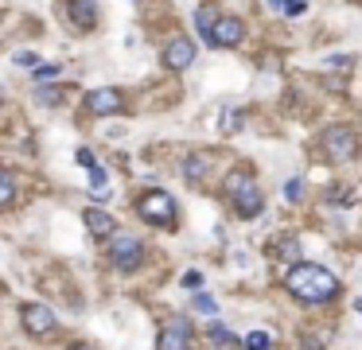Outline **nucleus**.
Returning a JSON list of instances; mask_svg holds the SVG:
<instances>
[{"label":"nucleus","mask_w":362,"mask_h":350,"mask_svg":"<svg viewBox=\"0 0 362 350\" xmlns=\"http://www.w3.org/2000/svg\"><path fill=\"white\" fill-rule=\"evenodd\" d=\"M284 288L293 292L300 303H327L339 296L335 272H327L323 265H312V261H296L293 269L284 272Z\"/></svg>","instance_id":"nucleus-1"},{"label":"nucleus","mask_w":362,"mask_h":350,"mask_svg":"<svg viewBox=\"0 0 362 350\" xmlns=\"http://www.w3.org/2000/svg\"><path fill=\"white\" fill-rule=\"evenodd\" d=\"M222 191H226V199L234 203L238 218H257V214L265 210V194H261V187L254 183V172H249V167H234V172L226 175Z\"/></svg>","instance_id":"nucleus-2"},{"label":"nucleus","mask_w":362,"mask_h":350,"mask_svg":"<svg viewBox=\"0 0 362 350\" xmlns=\"http://www.w3.org/2000/svg\"><path fill=\"white\" fill-rule=\"evenodd\" d=\"M137 214L156 230H172L176 226V199L167 191H148L137 199Z\"/></svg>","instance_id":"nucleus-3"},{"label":"nucleus","mask_w":362,"mask_h":350,"mask_svg":"<svg viewBox=\"0 0 362 350\" xmlns=\"http://www.w3.org/2000/svg\"><path fill=\"white\" fill-rule=\"evenodd\" d=\"M320 148L331 164H351V160H359V136H354V128H347V125L327 128V133L320 136Z\"/></svg>","instance_id":"nucleus-4"},{"label":"nucleus","mask_w":362,"mask_h":350,"mask_svg":"<svg viewBox=\"0 0 362 350\" xmlns=\"http://www.w3.org/2000/svg\"><path fill=\"white\" fill-rule=\"evenodd\" d=\"M109 265L117 272H137L145 265V245L133 233H113L109 238Z\"/></svg>","instance_id":"nucleus-5"},{"label":"nucleus","mask_w":362,"mask_h":350,"mask_svg":"<svg viewBox=\"0 0 362 350\" xmlns=\"http://www.w3.org/2000/svg\"><path fill=\"white\" fill-rule=\"evenodd\" d=\"M20 323H24L28 335H35V339H51L55 327H59V319H55V311H51L47 303H24Z\"/></svg>","instance_id":"nucleus-6"},{"label":"nucleus","mask_w":362,"mask_h":350,"mask_svg":"<svg viewBox=\"0 0 362 350\" xmlns=\"http://www.w3.org/2000/svg\"><path fill=\"white\" fill-rule=\"evenodd\" d=\"M86 113L90 117H117L125 113V94L113 86H98L86 94Z\"/></svg>","instance_id":"nucleus-7"},{"label":"nucleus","mask_w":362,"mask_h":350,"mask_svg":"<svg viewBox=\"0 0 362 350\" xmlns=\"http://www.w3.org/2000/svg\"><path fill=\"white\" fill-rule=\"evenodd\" d=\"M156 350H191V323L167 319L156 335Z\"/></svg>","instance_id":"nucleus-8"},{"label":"nucleus","mask_w":362,"mask_h":350,"mask_svg":"<svg viewBox=\"0 0 362 350\" xmlns=\"http://www.w3.org/2000/svg\"><path fill=\"white\" fill-rule=\"evenodd\" d=\"M242 39H245V24H242V19H238V16H218L206 47H238Z\"/></svg>","instance_id":"nucleus-9"},{"label":"nucleus","mask_w":362,"mask_h":350,"mask_svg":"<svg viewBox=\"0 0 362 350\" xmlns=\"http://www.w3.org/2000/svg\"><path fill=\"white\" fill-rule=\"evenodd\" d=\"M195 62V43L187 35H176V39H167V47H164V67L167 70H187Z\"/></svg>","instance_id":"nucleus-10"},{"label":"nucleus","mask_w":362,"mask_h":350,"mask_svg":"<svg viewBox=\"0 0 362 350\" xmlns=\"http://www.w3.org/2000/svg\"><path fill=\"white\" fill-rule=\"evenodd\" d=\"M67 16L79 31L98 28V4H94V0H67Z\"/></svg>","instance_id":"nucleus-11"},{"label":"nucleus","mask_w":362,"mask_h":350,"mask_svg":"<svg viewBox=\"0 0 362 350\" xmlns=\"http://www.w3.org/2000/svg\"><path fill=\"white\" fill-rule=\"evenodd\" d=\"M86 230L94 233V238H113L117 233V222H113V214H106V210H86Z\"/></svg>","instance_id":"nucleus-12"},{"label":"nucleus","mask_w":362,"mask_h":350,"mask_svg":"<svg viewBox=\"0 0 362 350\" xmlns=\"http://www.w3.org/2000/svg\"><path fill=\"white\" fill-rule=\"evenodd\" d=\"M183 175L191 179V183H203L206 175H211V156H206V152H191L183 160Z\"/></svg>","instance_id":"nucleus-13"},{"label":"nucleus","mask_w":362,"mask_h":350,"mask_svg":"<svg viewBox=\"0 0 362 350\" xmlns=\"http://www.w3.org/2000/svg\"><path fill=\"white\" fill-rule=\"evenodd\" d=\"M218 16H222V12H218L215 4H199V8H195V31L203 35V43H211V31H215Z\"/></svg>","instance_id":"nucleus-14"},{"label":"nucleus","mask_w":362,"mask_h":350,"mask_svg":"<svg viewBox=\"0 0 362 350\" xmlns=\"http://www.w3.org/2000/svg\"><path fill=\"white\" fill-rule=\"evenodd\" d=\"M242 347L245 350H269L273 347V335H269V331H249V335L242 339Z\"/></svg>","instance_id":"nucleus-15"},{"label":"nucleus","mask_w":362,"mask_h":350,"mask_svg":"<svg viewBox=\"0 0 362 350\" xmlns=\"http://www.w3.org/2000/svg\"><path fill=\"white\" fill-rule=\"evenodd\" d=\"M12 199H16V175H0V203L4 206H12Z\"/></svg>","instance_id":"nucleus-16"},{"label":"nucleus","mask_w":362,"mask_h":350,"mask_svg":"<svg viewBox=\"0 0 362 350\" xmlns=\"http://www.w3.org/2000/svg\"><path fill=\"white\" fill-rule=\"evenodd\" d=\"M206 335H211V342H215V347H230V342H234V335H230L222 323H211V331H206Z\"/></svg>","instance_id":"nucleus-17"},{"label":"nucleus","mask_w":362,"mask_h":350,"mask_svg":"<svg viewBox=\"0 0 362 350\" xmlns=\"http://www.w3.org/2000/svg\"><path fill=\"white\" fill-rule=\"evenodd\" d=\"M106 183H109L106 167H101V164H94V167H90V191H106Z\"/></svg>","instance_id":"nucleus-18"},{"label":"nucleus","mask_w":362,"mask_h":350,"mask_svg":"<svg viewBox=\"0 0 362 350\" xmlns=\"http://www.w3.org/2000/svg\"><path fill=\"white\" fill-rule=\"evenodd\" d=\"M191 303H195V311H203V315H215V311H218V303L211 300L206 292H195V300H191Z\"/></svg>","instance_id":"nucleus-19"},{"label":"nucleus","mask_w":362,"mask_h":350,"mask_svg":"<svg viewBox=\"0 0 362 350\" xmlns=\"http://www.w3.org/2000/svg\"><path fill=\"white\" fill-rule=\"evenodd\" d=\"M35 101H40V106H59L63 90H47V86H43V90H35Z\"/></svg>","instance_id":"nucleus-20"},{"label":"nucleus","mask_w":362,"mask_h":350,"mask_svg":"<svg viewBox=\"0 0 362 350\" xmlns=\"http://www.w3.org/2000/svg\"><path fill=\"white\" fill-rule=\"evenodd\" d=\"M179 284H183V288H191V292H199V288H203V272H195V269L183 272V276H179Z\"/></svg>","instance_id":"nucleus-21"},{"label":"nucleus","mask_w":362,"mask_h":350,"mask_svg":"<svg viewBox=\"0 0 362 350\" xmlns=\"http://www.w3.org/2000/svg\"><path fill=\"white\" fill-rule=\"evenodd\" d=\"M12 62H16V67H31V70H35V67H40V55H35V51H20Z\"/></svg>","instance_id":"nucleus-22"},{"label":"nucleus","mask_w":362,"mask_h":350,"mask_svg":"<svg viewBox=\"0 0 362 350\" xmlns=\"http://www.w3.org/2000/svg\"><path fill=\"white\" fill-rule=\"evenodd\" d=\"M300 194H304V183H300V179H288V183H284V199H288V203H296Z\"/></svg>","instance_id":"nucleus-23"},{"label":"nucleus","mask_w":362,"mask_h":350,"mask_svg":"<svg viewBox=\"0 0 362 350\" xmlns=\"http://www.w3.org/2000/svg\"><path fill=\"white\" fill-rule=\"evenodd\" d=\"M74 160H79V164L86 167V172H90V167H94V164H98V160H94V152H90V148H79V152H74Z\"/></svg>","instance_id":"nucleus-24"},{"label":"nucleus","mask_w":362,"mask_h":350,"mask_svg":"<svg viewBox=\"0 0 362 350\" xmlns=\"http://www.w3.org/2000/svg\"><path fill=\"white\" fill-rule=\"evenodd\" d=\"M55 74H59V67H51V62L47 67H35V82H51Z\"/></svg>","instance_id":"nucleus-25"},{"label":"nucleus","mask_w":362,"mask_h":350,"mask_svg":"<svg viewBox=\"0 0 362 350\" xmlns=\"http://www.w3.org/2000/svg\"><path fill=\"white\" fill-rule=\"evenodd\" d=\"M304 12V0H288V4H284V16H300Z\"/></svg>","instance_id":"nucleus-26"},{"label":"nucleus","mask_w":362,"mask_h":350,"mask_svg":"<svg viewBox=\"0 0 362 350\" xmlns=\"http://www.w3.org/2000/svg\"><path fill=\"white\" fill-rule=\"evenodd\" d=\"M284 4H288V0H269V8H277V12H284Z\"/></svg>","instance_id":"nucleus-27"},{"label":"nucleus","mask_w":362,"mask_h":350,"mask_svg":"<svg viewBox=\"0 0 362 350\" xmlns=\"http://www.w3.org/2000/svg\"><path fill=\"white\" fill-rule=\"evenodd\" d=\"M67 350H94V347H86V342H74V347H67Z\"/></svg>","instance_id":"nucleus-28"}]
</instances>
